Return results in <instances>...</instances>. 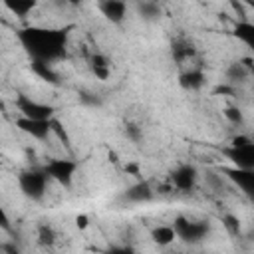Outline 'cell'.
Returning a JSON list of instances; mask_svg holds the SVG:
<instances>
[{"mask_svg": "<svg viewBox=\"0 0 254 254\" xmlns=\"http://www.w3.org/2000/svg\"><path fill=\"white\" fill-rule=\"evenodd\" d=\"M125 173H129V175H133V177H139V175H141L139 163H127V165H125Z\"/></svg>", "mask_w": 254, "mask_h": 254, "instance_id": "26", "label": "cell"}, {"mask_svg": "<svg viewBox=\"0 0 254 254\" xmlns=\"http://www.w3.org/2000/svg\"><path fill=\"white\" fill-rule=\"evenodd\" d=\"M14 107L18 109V113L22 117H30V119H52L54 117V107L52 105L36 101L30 95H24V93L16 95Z\"/></svg>", "mask_w": 254, "mask_h": 254, "instance_id": "5", "label": "cell"}, {"mask_svg": "<svg viewBox=\"0 0 254 254\" xmlns=\"http://www.w3.org/2000/svg\"><path fill=\"white\" fill-rule=\"evenodd\" d=\"M171 52H173V60L179 64V65H187V64H192L194 58H196V50L192 46V42H189L187 38H177L171 46Z\"/></svg>", "mask_w": 254, "mask_h": 254, "instance_id": "12", "label": "cell"}, {"mask_svg": "<svg viewBox=\"0 0 254 254\" xmlns=\"http://www.w3.org/2000/svg\"><path fill=\"white\" fill-rule=\"evenodd\" d=\"M153 196H155V189L147 181H139L125 190V198L129 202H149Z\"/></svg>", "mask_w": 254, "mask_h": 254, "instance_id": "13", "label": "cell"}, {"mask_svg": "<svg viewBox=\"0 0 254 254\" xmlns=\"http://www.w3.org/2000/svg\"><path fill=\"white\" fill-rule=\"evenodd\" d=\"M44 171L48 173V177L54 183L69 189L73 183V177L77 173V163L71 159H65V157H54V159H48V163L44 165Z\"/></svg>", "mask_w": 254, "mask_h": 254, "instance_id": "4", "label": "cell"}, {"mask_svg": "<svg viewBox=\"0 0 254 254\" xmlns=\"http://www.w3.org/2000/svg\"><path fill=\"white\" fill-rule=\"evenodd\" d=\"M173 226H175L177 238H181L183 242H190V244L204 240L208 230H210L206 220H194V218H189V216H183V214H179L175 218Z\"/></svg>", "mask_w": 254, "mask_h": 254, "instance_id": "3", "label": "cell"}, {"mask_svg": "<svg viewBox=\"0 0 254 254\" xmlns=\"http://www.w3.org/2000/svg\"><path fill=\"white\" fill-rule=\"evenodd\" d=\"M232 36L254 54V22H250V20H238L234 24V28H232Z\"/></svg>", "mask_w": 254, "mask_h": 254, "instance_id": "14", "label": "cell"}, {"mask_svg": "<svg viewBox=\"0 0 254 254\" xmlns=\"http://www.w3.org/2000/svg\"><path fill=\"white\" fill-rule=\"evenodd\" d=\"M52 133L69 149V143H71V141H69V135H67V131L64 129V125H62L60 119H52Z\"/></svg>", "mask_w": 254, "mask_h": 254, "instance_id": "24", "label": "cell"}, {"mask_svg": "<svg viewBox=\"0 0 254 254\" xmlns=\"http://www.w3.org/2000/svg\"><path fill=\"white\" fill-rule=\"evenodd\" d=\"M137 10H139V14L145 20H155L161 14V8H159V2L157 0H141L139 6H137Z\"/></svg>", "mask_w": 254, "mask_h": 254, "instance_id": "20", "label": "cell"}, {"mask_svg": "<svg viewBox=\"0 0 254 254\" xmlns=\"http://www.w3.org/2000/svg\"><path fill=\"white\" fill-rule=\"evenodd\" d=\"M224 157L238 169H254V139L242 145H228L222 149Z\"/></svg>", "mask_w": 254, "mask_h": 254, "instance_id": "7", "label": "cell"}, {"mask_svg": "<svg viewBox=\"0 0 254 254\" xmlns=\"http://www.w3.org/2000/svg\"><path fill=\"white\" fill-rule=\"evenodd\" d=\"M65 2H67V4H71V6H79L83 0H65Z\"/></svg>", "mask_w": 254, "mask_h": 254, "instance_id": "28", "label": "cell"}, {"mask_svg": "<svg viewBox=\"0 0 254 254\" xmlns=\"http://www.w3.org/2000/svg\"><path fill=\"white\" fill-rule=\"evenodd\" d=\"M18 42L28 52L32 60L46 64H56L65 58L69 28H46V26H28L16 32Z\"/></svg>", "mask_w": 254, "mask_h": 254, "instance_id": "1", "label": "cell"}, {"mask_svg": "<svg viewBox=\"0 0 254 254\" xmlns=\"http://www.w3.org/2000/svg\"><path fill=\"white\" fill-rule=\"evenodd\" d=\"M204 83H206V75L198 65H189L179 73V85L187 91H198L202 89Z\"/></svg>", "mask_w": 254, "mask_h": 254, "instance_id": "10", "label": "cell"}, {"mask_svg": "<svg viewBox=\"0 0 254 254\" xmlns=\"http://www.w3.org/2000/svg\"><path fill=\"white\" fill-rule=\"evenodd\" d=\"M169 181H171V185H173L177 190H181V192H190V190L196 187L198 171H196L194 165L183 163V165H179V167L171 173Z\"/></svg>", "mask_w": 254, "mask_h": 254, "instance_id": "8", "label": "cell"}, {"mask_svg": "<svg viewBox=\"0 0 254 254\" xmlns=\"http://www.w3.org/2000/svg\"><path fill=\"white\" fill-rule=\"evenodd\" d=\"M2 2L6 10H10L20 20H26L32 14V10L38 6V0H2Z\"/></svg>", "mask_w": 254, "mask_h": 254, "instance_id": "16", "label": "cell"}, {"mask_svg": "<svg viewBox=\"0 0 254 254\" xmlns=\"http://www.w3.org/2000/svg\"><path fill=\"white\" fill-rule=\"evenodd\" d=\"M250 75H252V73H250L248 65H246L242 60H240V62H234V64H230V67L226 69V79H228V83H232V85L246 81Z\"/></svg>", "mask_w": 254, "mask_h": 254, "instance_id": "18", "label": "cell"}, {"mask_svg": "<svg viewBox=\"0 0 254 254\" xmlns=\"http://www.w3.org/2000/svg\"><path fill=\"white\" fill-rule=\"evenodd\" d=\"M95 2H97V4H99V2H103V0H95Z\"/></svg>", "mask_w": 254, "mask_h": 254, "instance_id": "30", "label": "cell"}, {"mask_svg": "<svg viewBox=\"0 0 254 254\" xmlns=\"http://www.w3.org/2000/svg\"><path fill=\"white\" fill-rule=\"evenodd\" d=\"M97 8L111 24H121L127 16V2L125 0H103L97 4Z\"/></svg>", "mask_w": 254, "mask_h": 254, "instance_id": "11", "label": "cell"}, {"mask_svg": "<svg viewBox=\"0 0 254 254\" xmlns=\"http://www.w3.org/2000/svg\"><path fill=\"white\" fill-rule=\"evenodd\" d=\"M125 135L131 139V141H141V137H143V131H141V127L139 125H135V123H127L125 125Z\"/></svg>", "mask_w": 254, "mask_h": 254, "instance_id": "25", "label": "cell"}, {"mask_svg": "<svg viewBox=\"0 0 254 254\" xmlns=\"http://www.w3.org/2000/svg\"><path fill=\"white\" fill-rule=\"evenodd\" d=\"M75 226H77L79 230H85V228L89 226V218H87L85 214H77V216H75Z\"/></svg>", "mask_w": 254, "mask_h": 254, "instance_id": "27", "label": "cell"}, {"mask_svg": "<svg viewBox=\"0 0 254 254\" xmlns=\"http://www.w3.org/2000/svg\"><path fill=\"white\" fill-rule=\"evenodd\" d=\"M220 173L250 200L254 202V169H238V167H222Z\"/></svg>", "mask_w": 254, "mask_h": 254, "instance_id": "6", "label": "cell"}, {"mask_svg": "<svg viewBox=\"0 0 254 254\" xmlns=\"http://www.w3.org/2000/svg\"><path fill=\"white\" fill-rule=\"evenodd\" d=\"M151 238L155 244L159 246H169L171 242L177 240V232H175V226L173 224H159L151 230Z\"/></svg>", "mask_w": 254, "mask_h": 254, "instance_id": "17", "label": "cell"}, {"mask_svg": "<svg viewBox=\"0 0 254 254\" xmlns=\"http://www.w3.org/2000/svg\"><path fill=\"white\" fill-rule=\"evenodd\" d=\"M87 64H89L91 73H93L97 79H101V81L109 79V75H111V62H109V58H107V56H103V54L95 52V54H91V56H89Z\"/></svg>", "mask_w": 254, "mask_h": 254, "instance_id": "15", "label": "cell"}, {"mask_svg": "<svg viewBox=\"0 0 254 254\" xmlns=\"http://www.w3.org/2000/svg\"><path fill=\"white\" fill-rule=\"evenodd\" d=\"M220 220H222L224 230H226L230 236H240V220H238V216H234V214H224Z\"/></svg>", "mask_w": 254, "mask_h": 254, "instance_id": "23", "label": "cell"}, {"mask_svg": "<svg viewBox=\"0 0 254 254\" xmlns=\"http://www.w3.org/2000/svg\"><path fill=\"white\" fill-rule=\"evenodd\" d=\"M109 159L115 163V161H117V155H115V153H109Z\"/></svg>", "mask_w": 254, "mask_h": 254, "instance_id": "29", "label": "cell"}, {"mask_svg": "<svg viewBox=\"0 0 254 254\" xmlns=\"http://www.w3.org/2000/svg\"><path fill=\"white\" fill-rule=\"evenodd\" d=\"M56 238H58V234H56V230L50 224H42L38 228V242L42 246H52L56 242Z\"/></svg>", "mask_w": 254, "mask_h": 254, "instance_id": "21", "label": "cell"}, {"mask_svg": "<svg viewBox=\"0 0 254 254\" xmlns=\"http://www.w3.org/2000/svg\"><path fill=\"white\" fill-rule=\"evenodd\" d=\"M50 177L44 171V167H34L28 171H22L18 175V187L22 190V194L30 200H42L48 192V185H50Z\"/></svg>", "mask_w": 254, "mask_h": 254, "instance_id": "2", "label": "cell"}, {"mask_svg": "<svg viewBox=\"0 0 254 254\" xmlns=\"http://www.w3.org/2000/svg\"><path fill=\"white\" fill-rule=\"evenodd\" d=\"M224 117L232 123V125H236V127H242L244 125V113H242V109L240 107H236V105H228V107H224Z\"/></svg>", "mask_w": 254, "mask_h": 254, "instance_id": "22", "label": "cell"}, {"mask_svg": "<svg viewBox=\"0 0 254 254\" xmlns=\"http://www.w3.org/2000/svg\"><path fill=\"white\" fill-rule=\"evenodd\" d=\"M52 119H30V117H22L20 115L16 119V127L20 131H24L26 135H30L32 139L46 141L52 135Z\"/></svg>", "mask_w": 254, "mask_h": 254, "instance_id": "9", "label": "cell"}, {"mask_svg": "<svg viewBox=\"0 0 254 254\" xmlns=\"http://www.w3.org/2000/svg\"><path fill=\"white\" fill-rule=\"evenodd\" d=\"M32 71L46 79V81H52V83H58V73L54 71L52 64H46V62H40V60H32Z\"/></svg>", "mask_w": 254, "mask_h": 254, "instance_id": "19", "label": "cell"}]
</instances>
